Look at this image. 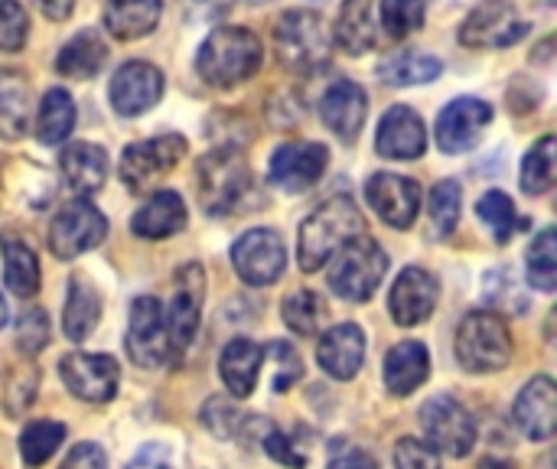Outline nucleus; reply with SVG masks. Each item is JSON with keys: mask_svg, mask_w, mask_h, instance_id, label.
<instances>
[{"mask_svg": "<svg viewBox=\"0 0 557 469\" xmlns=\"http://www.w3.org/2000/svg\"><path fill=\"white\" fill-rule=\"evenodd\" d=\"M359 235H366V219H362L359 206L349 196L326 199L300 225V238H297L300 271H307V274L320 271L326 261H333Z\"/></svg>", "mask_w": 557, "mask_h": 469, "instance_id": "f257e3e1", "label": "nucleus"}, {"mask_svg": "<svg viewBox=\"0 0 557 469\" xmlns=\"http://www.w3.org/2000/svg\"><path fill=\"white\" fill-rule=\"evenodd\" d=\"M264 49L248 26H215L196 55V72L212 88H235L261 69Z\"/></svg>", "mask_w": 557, "mask_h": 469, "instance_id": "f03ea898", "label": "nucleus"}, {"mask_svg": "<svg viewBox=\"0 0 557 469\" xmlns=\"http://www.w3.org/2000/svg\"><path fill=\"white\" fill-rule=\"evenodd\" d=\"M454 356L470 375H493L512 362V336L509 323L496 310H473L457 326Z\"/></svg>", "mask_w": 557, "mask_h": 469, "instance_id": "7ed1b4c3", "label": "nucleus"}, {"mask_svg": "<svg viewBox=\"0 0 557 469\" xmlns=\"http://www.w3.org/2000/svg\"><path fill=\"white\" fill-rule=\"evenodd\" d=\"M196 189L206 215H232L251 193V170L235 147L212 150L196 166Z\"/></svg>", "mask_w": 557, "mask_h": 469, "instance_id": "20e7f679", "label": "nucleus"}, {"mask_svg": "<svg viewBox=\"0 0 557 469\" xmlns=\"http://www.w3.org/2000/svg\"><path fill=\"white\" fill-rule=\"evenodd\" d=\"M388 274V255L385 248L369 238V235H359L352 238L330 264V291L346 300V304H366L375 297L379 284L385 281Z\"/></svg>", "mask_w": 557, "mask_h": 469, "instance_id": "39448f33", "label": "nucleus"}, {"mask_svg": "<svg viewBox=\"0 0 557 469\" xmlns=\"http://www.w3.org/2000/svg\"><path fill=\"white\" fill-rule=\"evenodd\" d=\"M274 49L287 69L313 72L326 65L333 36L326 29V20L317 10H287L274 23Z\"/></svg>", "mask_w": 557, "mask_h": 469, "instance_id": "423d86ee", "label": "nucleus"}, {"mask_svg": "<svg viewBox=\"0 0 557 469\" xmlns=\"http://www.w3.org/2000/svg\"><path fill=\"white\" fill-rule=\"evenodd\" d=\"M421 431L437 454L463 460L476 447V418L454 395H434L421 405Z\"/></svg>", "mask_w": 557, "mask_h": 469, "instance_id": "0eeeda50", "label": "nucleus"}, {"mask_svg": "<svg viewBox=\"0 0 557 469\" xmlns=\"http://www.w3.org/2000/svg\"><path fill=\"white\" fill-rule=\"evenodd\" d=\"M186 147L189 144L183 134H160L150 140H137V144L124 147L117 173L131 193H147L183 160Z\"/></svg>", "mask_w": 557, "mask_h": 469, "instance_id": "6e6552de", "label": "nucleus"}, {"mask_svg": "<svg viewBox=\"0 0 557 469\" xmlns=\"http://www.w3.org/2000/svg\"><path fill=\"white\" fill-rule=\"evenodd\" d=\"M104 235H108V219L88 199H75L52 215L49 251L59 261H72V258L98 248L104 242Z\"/></svg>", "mask_w": 557, "mask_h": 469, "instance_id": "1a4fd4ad", "label": "nucleus"}, {"mask_svg": "<svg viewBox=\"0 0 557 469\" xmlns=\"http://www.w3.org/2000/svg\"><path fill=\"white\" fill-rule=\"evenodd\" d=\"M202 300H206V271L199 261H189L176 271V291L166 313V340H170V359H180L199 330L202 320Z\"/></svg>", "mask_w": 557, "mask_h": 469, "instance_id": "9d476101", "label": "nucleus"}, {"mask_svg": "<svg viewBox=\"0 0 557 469\" xmlns=\"http://www.w3.org/2000/svg\"><path fill=\"white\" fill-rule=\"evenodd\" d=\"M232 264L245 284L268 287V284L281 281V274L287 268L284 238L274 229H251L232 245Z\"/></svg>", "mask_w": 557, "mask_h": 469, "instance_id": "9b49d317", "label": "nucleus"}, {"mask_svg": "<svg viewBox=\"0 0 557 469\" xmlns=\"http://www.w3.org/2000/svg\"><path fill=\"white\" fill-rule=\"evenodd\" d=\"M529 33L509 0H483L460 26V42L470 49H506Z\"/></svg>", "mask_w": 557, "mask_h": 469, "instance_id": "f8f14e48", "label": "nucleus"}, {"mask_svg": "<svg viewBox=\"0 0 557 469\" xmlns=\"http://www.w3.org/2000/svg\"><path fill=\"white\" fill-rule=\"evenodd\" d=\"M493 121V104L473 95L454 98L434 124V140L444 153H467L480 144L483 131Z\"/></svg>", "mask_w": 557, "mask_h": 469, "instance_id": "ddd939ff", "label": "nucleus"}, {"mask_svg": "<svg viewBox=\"0 0 557 469\" xmlns=\"http://www.w3.org/2000/svg\"><path fill=\"white\" fill-rule=\"evenodd\" d=\"M330 150L317 140H287L271 153L268 176L284 193H307L326 173Z\"/></svg>", "mask_w": 557, "mask_h": 469, "instance_id": "4468645a", "label": "nucleus"}, {"mask_svg": "<svg viewBox=\"0 0 557 469\" xmlns=\"http://www.w3.org/2000/svg\"><path fill=\"white\" fill-rule=\"evenodd\" d=\"M127 356L140 369H157L170 359V340H166V313L157 297H137L131 304V323H127Z\"/></svg>", "mask_w": 557, "mask_h": 469, "instance_id": "2eb2a0df", "label": "nucleus"}, {"mask_svg": "<svg viewBox=\"0 0 557 469\" xmlns=\"http://www.w3.org/2000/svg\"><path fill=\"white\" fill-rule=\"evenodd\" d=\"M163 88H166L163 72L153 62L134 59L114 72V78L108 85V101L121 118H137L163 98Z\"/></svg>", "mask_w": 557, "mask_h": 469, "instance_id": "dca6fc26", "label": "nucleus"}, {"mask_svg": "<svg viewBox=\"0 0 557 469\" xmlns=\"http://www.w3.org/2000/svg\"><path fill=\"white\" fill-rule=\"evenodd\" d=\"M59 375L65 382V388L91 405H104L114 398L117 382H121V369L111 356H98V353H72L59 362Z\"/></svg>", "mask_w": 557, "mask_h": 469, "instance_id": "f3484780", "label": "nucleus"}, {"mask_svg": "<svg viewBox=\"0 0 557 469\" xmlns=\"http://www.w3.org/2000/svg\"><path fill=\"white\" fill-rule=\"evenodd\" d=\"M437 300H441V287H437V277L424 268H405L388 294V313L398 326L411 330V326H421L434 317L437 310Z\"/></svg>", "mask_w": 557, "mask_h": 469, "instance_id": "a211bd4d", "label": "nucleus"}, {"mask_svg": "<svg viewBox=\"0 0 557 469\" xmlns=\"http://www.w3.org/2000/svg\"><path fill=\"white\" fill-rule=\"evenodd\" d=\"M366 199L375 215L392 229H411L421 212V186L411 176L375 173L366 183Z\"/></svg>", "mask_w": 557, "mask_h": 469, "instance_id": "6ab92c4d", "label": "nucleus"}, {"mask_svg": "<svg viewBox=\"0 0 557 469\" xmlns=\"http://www.w3.org/2000/svg\"><path fill=\"white\" fill-rule=\"evenodd\" d=\"M512 424L535 444L557 437V382L548 375H535L525 382L512 405Z\"/></svg>", "mask_w": 557, "mask_h": 469, "instance_id": "aec40b11", "label": "nucleus"}, {"mask_svg": "<svg viewBox=\"0 0 557 469\" xmlns=\"http://www.w3.org/2000/svg\"><path fill=\"white\" fill-rule=\"evenodd\" d=\"M375 150L385 160H418L428 150V127L408 104H392L375 131Z\"/></svg>", "mask_w": 557, "mask_h": 469, "instance_id": "412c9836", "label": "nucleus"}, {"mask_svg": "<svg viewBox=\"0 0 557 469\" xmlns=\"http://www.w3.org/2000/svg\"><path fill=\"white\" fill-rule=\"evenodd\" d=\"M320 118L339 140L352 144L359 137V131L366 127V118H369L366 88L352 78H336L320 98Z\"/></svg>", "mask_w": 557, "mask_h": 469, "instance_id": "4be33fe9", "label": "nucleus"}, {"mask_svg": "<svg viewBox=\"0 0 557 469\" xmlns=\"http://www.w3.org/2000/svg\"><path fill=\"white\" fill-rule=\"evenodd\" d=\"M317 362L336 382L356 379L362 362H366V333H362V326L339 323V326L326 330L320 336V346H317Z\"/></svg>", "mask_w": 557, "mask_h": 469, "instance_id": "5701e85b", "label": "nucleus"}, {"mask_svg": "<svg viewBox=\"0 0 557 469\" xmlns=\"http://www.w3.org/2000/svg\"><path fill=\"white\" fill-rule=\"evenodd\" d=\"M59 170H62L65 183L72 186V193L78 199H85V196L101 193V186L108 183V153L98 144L78 140V144H69L62 150Z\"/></svg>", "mask_w": 557, "mask_h": 469, "instance_id": "b1692460", "label": "nucleus"}, {"mask_svg": "<svg viewBox=\"0 0 557 469\" xmlns=\"http://www.w3.org/2000/svg\"><path fill=\"white\" fill-rule=\"evenodd\" d=\"M186 202L180 193L173 189H160L157 196H150L131 219V232L137 238H147V242H160V238H170L176 232L186 229Z\"/></svg>", "mask_w": 557, "mask_h": 469, "instance_id": "393cba45", "label": "nucleus"}, {"mask_svg": "<svg viewBox=\"0 0 557 469\" xmlns=\"http://www.w3.org/2000/svg\"><path fill=\"white\" fill-rule=\"evenodd\" d=\"M431 379V353L418 340H405L392 346L385 356V388L395 398H408Z\"/></svg>", "mask_w": 557, "mask_h": 469, "instance_id": "a878e982", "label": "nucleus"}, {"mask_svg": "<svg viewBox=\"0 0 557 469\" xmlns=\"http://www.w3.org/2000/svg\"><path fill=\"white\" fill-rule=\"evenodd\" d=\"M261 362H264V349L245 336L232 340L225 349H222V359H219V375L225 382V388L232 392V398H248L258 385V375H261Z\"/></svg>", "mask_w": 557, "mask_h": 469, "instance_id": "bb28decb", "label": "nucleus"}, {"mask_svg": "<svg viewBox=\"0 0 557 469\" xmlns=\"http://www.w3.org/2000/svg\"><path fill=\"white\" fill-rule=\"evenodd\" d=\"M104 62H108V42H104V36H101L95 26H88V29L75 33V36L59 49V55H55V72L65 75V78L85 82V78H95V75L104 69Z\"/></svg>", "mask_w": 557, "mask_h": 469, "instance_id": "cd10ccee", "label": "nucleus"}, {"mask_svg": "<svg viewBox=\"0 0 557 469\" xmlns=\"http://www.w3.org/2000/svg\"><path fill=\"white\" fill-rule=\"evenodd\" d=\"M163 16V0H108L104 3V29L121 39H144L157 29Z\"/></svg>", "mask_w": 557, "mask_h": 469, "instance_id": "c85d7f7f", "label": "nucleus"}, {"mask_svg": "<svg viewBox=\"0 0 557 469\" xmlns=\"http://www.w3.org/2000/svg\"><path fill=\"white\" fill-rule=\"evenodd\" d=\"M444 62L431 52L421 49H401L392 52L379 62V78L392 88H408V85H428L434 78H441Z\"/></svg>", "mask_w": 557, "mask_h": 469, "instance_id": "c756f323", "label": "nucleus"}, {"mask_svg": "<svg viewBox=\"0 0 557 469\" xmlns=\"http://www.w3.org/2000/svg\"><path fill=\"white\" fill-rule=\"evenodd\" d=\"M0 255H3V284L10 294L29 300L39 291V261L29 242L16 235H0Z\"/></svg>", "mask_w": 557, "mask_h": 469, "instance_id": "7c9ffc66", "label": "nucleus"}, {"mask_svg": "<svg viewBox=\"0 0 557 469\" xmlns=\"http://www.w3.org/2000/svg\"><path fill=\"white\" fill-rule=\"evenodd\" d=\"M101 320V297L98 291L85 281V277H72L69 281V300H65V313H62V330L72 343H82L95 333Z\"/></svg>", "mask_w": 557, "mask_h": 469, "instance_id": "2f4dec72", "label": "nucleus"}, {"mask_svg": "<svg viewBox=\"0 0 557 469\" xmlns=\"http://www.w3.org/2000/svg\"><path fill=\"white\" fill-rule=\"evenodd\" d=\"M336 42L349 55H362V52L375 49L379 29L372 20V0H343L339 20H336Z\"/></svg>", "mask_w": 557, "mask_h": 469, "instance_id": "473e14b6", "label": "nucleus"}, {"mask_svg": "<svg viewBox=\"0 0 557 469\" xmlns=\"http://www.w3.org/2000/svg\"><path fill=\"white\" fill-rule=\"evenodd\" d=\"M29 127V85L20 72L0 69V137L20 140Z\"/></svg>", "mask_w": 557, "mask_h": 469, "instance_id": "72a5a7b5", "label": "nucleus"}, {"mask_svg": "<svg viewBox=\"0 0 557 469\" xmlns=\"http://www.w3.org/2000/svg\"><path fill=\"white\" fill-rule=\"evenodd\" d=\"M75 131V101L65 88H49L39 104V121H36V137L46 147L62 144Z\"/></svg>", "mask_w": 557, "mask_h": 469, "instance_id": "f704fd0d", "label": "nucleus"}, {"mask_svg": "<svg viewBox=\"0 0 557 469\" xmlns=\"http://www.w3.org/2000/svg\"><path fill=\"white\" fill-rule=\"evenodd\" d=\"M522 193L525 196H545L557 186V137L545 134L535 140L522 160Z\"/></svg>", "mask_w": 557, "mask_h": 469, "instance_id": "c9c22d12", "label": "nucleus"}, {"mask_svg": "<svg viewBox=\"0 0 557 469\" xmlns=\"http://www.w3.org/2000/svg\"><path fill=\"white\" fill-rule=\"evenodd\" d=\"M281 317H284V323H287L290 333H297V336H317L323 330L326 317H330V307H326V300L317 291H307L304 287V291H294V294L284 297Z\"/></svg>", "mask_w": 557, "mask_h": 469, "instance_id": "e433bc0d", "label": "nucleus"}, {"mask_svg": "<svg viewBox=\"0 0 557 469\" xmlns=\"http://www.w3.org/2000/svg\"><path fill=\"white\" fill-rule=\"evenodd\" d=\"M525 274H529V284L542 294H555L557 291V229L548 225L542 229L529 251H525Z\"/></svg>", "mask_w": 557, "mask_h": 469, "instance_id": "4c0bfd02", "label": "nucleus"}, {"mask_svg": "<svg viewBox=\"0 0 557 469\" xmlns=\"http://www.w3.org/2000/svg\"><path fill=\"white\" fill-rule=\"evenodd\" d=\"M460 206H463V189L457 180H441L431 189V202H428V215H431V235L437 242L450 238L454 229L460 225Z\"/></svg>", "mask_w": 557, "mask_h": 469, "instance_id": "58836bf2", "label": "nucleus"}, {"mask_svg": "<svg viewBox=\"0 0 557 469\" xmlns=\"http://www.w3.org/2000/svg\"><path fill=\"white\" fill-rule=\"evenodd\" d=\"M483 297L493 310H503V313H525L529 310V294L516 274V268H493L486 277H483Z\"/></svg>", "mask_w": 557, "mask_h": 469, "instance_id": "ea45409f", "label": "nucleus"}, {"mask_svg": "<svg viewBox=\"0 0 557 469\" xmlns=\"http://www.w3.org/2000/svg\"><path fill=\"white\" fill-rule=\"evenodd\" d=\"M476 215H480V222H486V225H490V232H493L496 245H506V242L516 235V229H525V225H529L525 219H519L516 202H512L506 193H499V189H490V193L480 199Z\"/></svg>", "mask_w": 557, "mask_h": 469, "instance_id": "a19ab883", "label": "nucleus"}, {"mask_svg": "<svg viewBox=\"0 0 557 469\" xmlns=\"http://www.w3.org/2000/svg\"><path fill=\"white\" fill-rule=\"evenodd\" d=\"M65 441V424L59 421H29L20 434V457L26 467H42L59 444Z\"/></svg>", "mask_w": 557, "mask_h": 469, "instance_id": "79ce46f5", "label": "nucleus"}, {"mask_svg": "<svg viewBox=\"0 0 557 469\" xmlns=\"http://www.w3.org/2000/svg\"><path fill=\"white\" fill-rule=\"evenodd\" d=\"M202 424H206L219 441H228V437H235V434H242V431H255V428H258V418L242 415V411L235 408L232 398H209V402L202 405Z\"/></svg>", "mask_w": 557, "mask_h": 469, "instance_id": "37998d69", "label": "nucleus"}, {"mask_svg": "<svg viewBox=\"0 0 557 469\" xmlns=\"http://www.w3.org/2000/svg\"><path fill=\"white\" fill-rule=\"evenodd\" d=\"M382 26L392 39H405L424 26L428 3L424 0H382Z\"/></svg>", "mask_w": 557, "mask_h": 469, "instance_id": "c03bdc74", "label": "nucleus"}, {"mask_svg": "<svg viewBox=\"0 0 557 469\" xmlns=\"http://www.w3.org/2000/svg\"><path fill=\"white\" fill-rule=\"evenodd\" d=\"M49 336H52V326H49V317L42 307H26L20 317H16V346L20 353L26 356H36L49 346Z\"/></svg>", "mask_w": 557, "mask_h": 469, "instance_id": "a18cd8bd", "label": "nucleus"}, {"mask_svg": "<svg viewBox=\"0 0 557 469\" xmlns=\"http://www.w3.org/2000/svg\"><path fill=\"white\" fill-rule=\"evenodd\" d=\"M268 356L274 359V379H271V388H274L277 395L290 392V388L304 379V359H300V353H297L290 343L277 340V343H271V346H268Z\"/></svg>", "mask_w": 557, "mask_h": 469, "instance_id": "49530a36", "label": "nucleus"}, {"mask_svg": "<svg viewBox=\"0 0 557 469\" xmlns=\"http://www.w3.org/2000/svg\"><path fill=\"white\" fill-rule=\"evenodd\" d=\"M29 36V16L20 0H0V49L20 52Z\"/></svg>", "mask_w": 557, "mask_h": 469, "instance_id": "de8ad7c7", "label": "nucleus"}, {"mask_svg": "<svg viewBox=\"0 0 557 469\" xmlns=\"http://www.w3.org/2000/svg\"><path fill=\"white\" fill-rule=\"evenodd\" d=\"M36 382H39V375H36V369H33L29 362L10 372L7 392H3V405H7V415H10V418H20V415L33 405V398H36Z\"/></svg>", "mask_w": 557, "mask_h": 469, "instance_id": "09e8293b", "label": "nucleus"}, {"mask_svg": "<svg viewBox=\"0 0 557 469\" xmlns=\"http://www.w3.org/2000/svg\"><path fill=\"white\" fill-rule=\"evenodd\" d=\"M395 469H441V454L418 437H405L395 447Z\"/></svg>", "mask_w": 557, "mask_h": 469, "instance_id": "8fccbe9b", "label": "nucleus"}, {"mask_svg": "<svg viewBox=\"0 0 557 469\" xmlns=\"http://www.w3.org/2000/svg\"><path fill=\"white\" fill-rule=\"evenodd\" d=\"M261 444H264V451H268V457H274L277 464H284V467L290 469H304L307 467V457L304 454H297V447L277 431V428H264V437H261Z\"/></svg>", "mask_w": 557, "mask_h": 469, "instance_id": "3c124183", "label": "nucleus"}, {"mask_svg": "<svg viewBox=\"0 0 557 469\" xmlns=\"http://www.w3.org/2000/svg\"><path fill=\"white\" fill-rule=\"evenodd\" d=\"M326 469H379V464H375V457L369 451L336 441L333 451H330V467Z\"/></svg>", "mask_w": 557, "mask_h": 469, "instance_id": "603ef678", "label": "nucleus"}, {"mask_svg": "<svg viewBox=\"0 0 557 469\" xmlns=\"http://www.w3.org/2000/svg\"><path fill=\"white\" fill-rule=\"evenodd\" d=\"M59 469H108V457L98 444H78L69 451Z\"/></svg>", "mask_w": 557, "mask_h": 469, "instance_id": "864d4df0", "label": "nucleus"}, {"mask_svg": "<svg viewBox=\"0 0 557 469\" xmlns=\"http://www.w3.org/2000/svg\"><path fill=\"white\" fill-rule=\"evenodd\" d=\"M189 3V20H219L232 0H186Z\"/></svg>", "mask_w": 557, "mask_h": 469, "instance_id": "5fc2aeb1", "label": "nucleus"}, {"mask_svg": "<svg viewBox=\"0 0 557 469\" xmlns=\"http://www.w3.org/2000/svg\"><path fill=\"white\" fill-rule=\"evenodd\" d=\"M127 469H170V460H166V451L163 447H157V444H150V447H144Z\"/></svg>", "mask_w": 557, "mask_h": 469, "instance_id": "6e6d98bb", "label": "nucleus"}, {"mask_svg": "<svg viewBox=\"0 0 557 469\" xmlns=\"http://www.w3.org/2000/svg\"><path fill=\"white\" fill-rule=\"evenodd\" d=\"M33 3H36V10H39L46 20H52V23L69 20L72 10H75V0H33Z\"/></svg>", "mask_w": 557, "mask_h": 469, "instance_id": "4d7b16f0", "label": "nucleus"}, {"mask_svg": "<svg viewBox=\"0 0 557 469\" xmlns=\"http://www.w3.org/2000/svg\"><path fill=\"white\" fill-rule=\"evenodd\" d=\"M545 340H548V346L557 353V307L548 313V320H545Z\"/></svg>", "mask_w": 557, "mask_h": 469, "instance_id": "13d9d810", "label": "nucleus"}, {"mask_svg": "<svg viewBox=\"0 0 557 469\" xmlns=\"http://www.w3.org/2000/svg\"><path fill=\"white\" fill-rule=\"evenodd\" d=\"M7 326V300H3V294H0V330Z\"/></svg>", "mask_w": 557, "mask_h": 469, "instance_id": "bf43d9fd", "label": "nucleus"}, {"mask_svg": "<svg viewBox=\"0 0 557 469\" xmlns=\"http://www.w3.org/2000/svg\"><path fill=\"white\" fill-rule=\"evenodd\" d=\"M552 469H557V451H555V457H552Z\"/></svg>", "mask_w": 557, "mask_h": 469, "instance_id": "052dcab7", "label": "nucleus"}, {"mask_svg": "<svg viewBox=\"0 0 557 469\" xmlns=\"http://www.w3.org/2000/svg\"><path fill=\"white\" fill-rule=\"evenodd\" d=\"M251 3H268V0H251Z\"/></svg>", "mask_w": 557, "mask_h": 469, "instance_id": "680f3d73", "label": "nucleus"}]
</instances>
